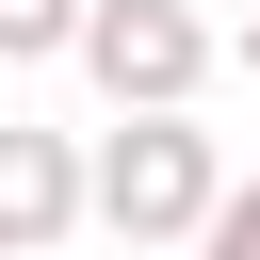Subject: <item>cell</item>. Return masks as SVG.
<instances>
[{
	"label": "cell",
	"mask_w": 260,
	"mask_h": 260,
	"mask_svg": "<svg viewBox=\"0 0 260 260\" xmlns=\"http://www.w3.org/2000/svg\"><path fill=\"white\" fill-rule=\"evenodd\" d=\"M211 195H228V162H211L195 114H114L98 130V228L114 244H195Z\"/></svg>",
	"instance_id": "6da1fadb"
},
{
	"label": "cell",
	"mask_w": 260,
	"mask_h": 260,
	"mask_svg": "<svg viewBox=\"0 0 260 260\" xmlns=\"http://www.w3.org/2000/svg\"><path fill=\"white\" fill-rule=\"evenodd\" d=\"M211 65H228V32H211L195 0H98V16H81V81H98L114 114H195Z\"/></svg>",
	"instance_id": "7a4b0ae2"
},
{
	"label": "cell",
	"mask_w": 260,
	"mask_h": 260,
	"mask_svg": "<svg viewBox=\"0 0 260 260\" xmlns=\"http://www.w3.org/2000/svg\"><path fill=\"white\" fill-rule=\"evenodd\" d=\"M65 228H98V162L65 130H0V260H49Z\"/></svg>",
	"instance_id": "3957f363"
},
{
	"label": "cell",
	"mask_w": 260,
	"mask_h": 260,
	"mask_svg": "<svg viewBox=\"0 0 260 260\" xmlns=\"http://www.w3.org/2000/svg\"><path fill=\"white\" fill-rule=\"evenodd\" d=\"M81 16L98 0H0V65H81Z\"/></svg>",
	"instance_id": "277c9868"
},
{
	"label": "cell",
	"mask_w": 260,
	"mask_h": 260,
	"mask_svg": "<svg viewBox=\"0 0 260 260\" xmlns=\"http://www.w3.org/2000/svg\"><path fill=\"white\" fill-rule=\"evenodd\" d=\"M195 260H260V179H228V195H211V228H195Z\"/></svg>",
	"instance_id": "5b68a950"
},
{
	"label": "cell",
	"mask_w": 260,
	"mask_h": 260,
	"mask_svg": "<svg viewBox=\"0 0 260 260\" xmlns=\"http://www.w3.org/2000/svg\"><path fill=\"white\" fill-rule=\"evenodd\" d=\"M228 65H244V81H260V16H244V32H228Z\"/></svg>",
	"instance_id": "8992f818"
}]
</instances>
